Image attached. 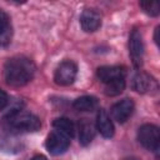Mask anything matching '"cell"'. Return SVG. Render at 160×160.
<instances>
[{
    "label": "cell",
    "mask_w": 160,
    "mask_h": 160,
    "mask_svg": "<svg viewBox=\"0 0 160 160\" xmlns=\"http://www.w3.org/2000/svg\"><path fill=\"white\" fill-rule=\"evenodd\" d=\"M35 65L30 59L18 56L6 61L4 68V78L11 86H24L34 76Z\"/></svg>",
    "instance_id": "obj_1"
},
{
    "label": "cell",
    "mask_w": 160,
    "mask_h": 160,
    "mask_svg": "<svg viewBox=\"0 0 160 160\" xmlns=\"http://www.w3.org/2000/svg\"><path fill=\"white\" fill-rule=\"evenodd\" d=\"M6 125L19 132H32L38 131L41 122L38 116L26 111H12L5 118Z\"/></svg>",
    "instance_id": "obj_2"
},
{
    "label": "cell",
    "mask_w": 160,
    "mask_h": 160,
    "mask_svg": "<svg viewBox=\"0 0 160 160\" xmlns=\"http://www.w3.org/2000/svg\"><path fill=\"white\" fill-rule=\"evenodd\" d=\"M139 142L150 151H158L160 144V132L159 128L152 124H145L138 130Z\"/></svg>",
    "instance_id": "obj_3"
},
{
    "label": "cell",
    "mask_w": 160,
    "mask_h": 160,
    "mask_svg": "<svg viewBox=\"0 0 160 160\" xmlns=\"http://www.w3.org/2000/svg\"><path fill=\"white\" fill-rule=\"evenodd\" d=\"M76 72H78L76 64L71 60H65L56 68L54 80L58 85L68 86L74 82V80L76 78Z\"/></svg>",
    "instance_id": "obj_4"
},
{
    "label": "cell",
    "mask_w": 160,
    "mask_h": 160,
    "mask_svg": "<svg viewBox=\"0 0 160 160\" xmlns=\"http://www.w3.org/2000/svg\"><path fill=\"white\" fill-rule=\"evenodd\" d=\"M69 145H70V138L58 130H54L52 132H50L45 142L48 151L52 155L64 154L69 149Z\"/></svg>",
    "instance_id": "obj_5"
},
{
    "label": "cell",
    "mask_w": 160,
    "mask_h": 160,
    "mask_svg": "<svg viewBox=\"0 0 160 160\" xmlns=\"http://www.w3.org/2000/svg\"><path fill=\"white\" fill-rule=\"evenodd\" d=\"M129 52L131 61L135 68H140L142 65V59H144V42H142V36L139 32V30H132L130 34L129 39Z\"/></svg>",
    "instance_id": "obj_6"
},
{
    "label": "cell",
    "mask_w": 160,
    "mask_h": 160,
    "mask_svg": "<svg viewBox=\"0 0 160 160\" xmlns=\"http://www.w3.org/2000/svg\"><path fill=\"white\" fill-rule=\"evenodd\" d=\"M111 116L118 122H125L134 111V101L131 99H122L111 106Z\"/></svg>",
    "instance_id": "obj_7"
},
{
    "label": "cell",
    "mask_w": 160,
    "mask_h": 160,
    "mask_svg": "<svg viewBox=\"0 0 160 160\" xmlns=\"http://www.w3.org/2000/svg\"><path fill=\"white\" fill-rule=\"evenodd\" d=\"M80 25L85 32H94L101 26V16L92 9H85L80 15Z\"/></svg>",
    "instance_id": "obj_8"
},
{
    "label": "cell",
    "mask_w": 160,
    "mask_h": 160,
    "mask_svg": "<svg viewBox=\"0 0 160 160\" xmlns=\"http://www.w3.org/2000/svg\"><path fill=\"white\" fill-rule=\"evenodd\" d=\"M96 75L100 81L108 84L118 79H125L126 70L124 66H101L98 69Z\"/></svg>",
    "instance_id": "obj_9"
},
{
    "label": "cell",
    "mask_w": 160,
    "mask_h": 160,
    "mask_svg": "<svg viewBox=\"0 0 160 160\" xmlns=\"http://www.w3.org/2000/svg\"><path fill=\"white\" fill-rule=\"evenodd\" d=\"M96 130L104 138H111L114 135V124L104 109H100L96 115Z\"/></svg>",
    "instance_id": "obj_10"
},
{
    "label": "cell",
    "mask_w": 160,
    "mask_h": 160,
    "mask_svg": "<svg viewBox=\"0 0 160 160\" xmlns=\"http://www.w3.org/2000/svg\"><path fill=\"white\" fill-rule=\"evenodd\" d=\"M12 36V28L10 19L5 11L0 9V48H5L10 44Z\"/></svg>",
    "instance_id": "obj_11"
},
{
    "label": "cell",
    "mask_w": 160,
    "mask_h": 160,
    "mask_svg": "<svg viewBox=\"0 0 160 160\" xmlns=\"http://www.w3.org/2000/svg\"><path fill=\"white\" fill-rule=\"evenodd\" d=\"M152 79L146 72H136L132 78V89L138 92H146L151 89Z\"/></svg>",
    "instance_id": "obj_12"
},
{
    "label": "cell",
    "mask_w": 160,
    "mask_h": 160,
    "mask_svg": "<svg viewBox=\"0 0 160 160\" xmlns=\"http://www.w3.org/2000/svg\"><path fill=\"white\" fill-rule=\"evenodd\" d=\"M72 106L78 111H92L98 106V99L91 95H84L78 98L74 101Z\"/></svg>",
    "instance_id": "obj_13"
},
{
    "label": "cell",
    "mask_w": 160,
    "mask_h": 160,
    "mask_svg": "<svg viewBox=\"0 0 160 160\" xmlns=\"http://www.w3.org/2000/svg\"><path fill=\"white\" fill-rule=\"evenodd\" d=\"M52 126L55 128V130L62 132L64 135L69 136V138H72L74 134H75V126L72 124L71 120H69L68 118H58L54 120L52 122Z\"/></svg>",
    "instance_id": "obj_14"
},
{
    "label": "cell",
    "mask_w": 160,
    "mask_h": 160,
    "mask_svg": "<svg viewBox=\"0 0 160 160\" xmlns=\"http://www.w3.org/2000/svg\"><path fill=\"white\" fill-rule=\"evenodd\" d=\"M95 136V128L88 122V121H82L80 124V130H79V141L81 145H89L92 139Z\"/></svg>",
    "instance_id": "obj_15"
},
{
    "label": "cell",
    "mask_w": 160,
    "mask_h": 160,
    "mask_svg": "<svg viewBox=\"0 0 160 160\" xmlns=\"http://www.w3.org/2000/svg\"><path fill=\"white\" fill-rule=\"evenodd\" d=\"M125 89V79H118L105 84V94L109 96H116Z\"/></svg>",
    "instance_id": "obj_16"
},
{
    "label": "cell",
    "mask_w": 160,
    "mask_h": 160,
    "mask_svg": "<svg viewBox=\"0 0 160 160\" xmlns=\"http://www.w3.org/2000/svg\"><path fill=\"white\" fill-rule=\"evenodd\" d=\"M140 6L144 10V12H146L150 16H158L160 12V8L156 1H140Z\"/></svg>",
    "instance_id": "obj_17"
},
{
    "label": "cell",
    "mask_w": 160,
    "mask_h": 160,
    "mask_svg": "<svg viewBox=\"0 0 160 160\" xmlns=\"http://www.w3.org/2000/svg\"><path fill=\"white\" fill-rule=\"evenodd\" d=\"M8 102H9V96H8V94H6L2 89H0V110H2V109L8 105Z\"/></svg>",
    "instance_id": "obj_18"
},
{
    "label": "cell",
    "mask_w": 160,
    "mask_h": 160,
    "mask_svg": "<svg viewBox=\"0 0 160 160\" xmlns=\"http://www.w3.org/2000/svg\"><path fill=\"white\" fill-rule=\"evenodd\" d=\"M31 160H46V158L44 155H35Z\"/></svg>",
    "instance_id": "obj_19"
},
{
    "label": "cell",
    "mask_w": 160,
    "mask_h": 160,
    "mask_svg": "<svg viewBox=\"0 0 160 160\" xmlns=\"http://www.w3.org/2000/svg\"><path fill=\"white\" fill-rule=\"evenodd\" d=\"M124 160H140V159H138V158H126Z\"/></svg>",
    "instance_id": "obj_20"
}]
</instances>
